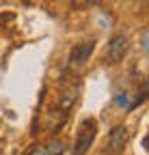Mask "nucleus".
I'll list each match as a JSON object with an SVG mask.
<instances>
[{
  "label": "nucleus",
  "mask_w": 149,
  "mask_h": 155,
  "mask_svg": "<svg viewBox=\"0 0 149 155\" xmlns=\"http://www.w3.org/2000/svg\"><path fill=\"white\" fill-rule=\"evenodd\" d=\"M97 136V121L95 119H84L80 123V129H78V136H76V142H73V149L71 153L73 155H86L93 147V140Z\"/></svg>",
  "instance_id": "nucleus-1"
},
{
  "label": "nucleus",
  "mask_w": 149,
  "mask_h": 155,
  "mask_svg": "<svg viewBox=\"0 0 149 155\" xmlns=\"http://www.w3.org/2000/svg\"><path fill=\"white\" fill-rule=\"evenodd\" d=\"M127 50H130V39L125 35H115L106 45V63H110V65L121 63L127 54Z\"/></svg>",
  "instance_id": "nucleus-2"
},
{
  "label": "nucleus",
  "mask_w": 149,
  "mask_h": 155,
  "mask_svg": "<svg viewBox=\"0 0 149 155\" xmlns=\"http://www.w3.org/2000/svg\"><path fill=\"white\" fill-rule=\"evenodd\" d=\"M127 142H130V129H127V125H117V127H113V129H110V134H108V153H110V155L123 153L125 147H127Z\"/></svg>",
  "instance_id": "nucleus-3"
},
{
  "label": "nucleus",
  "mask_w": 149,
  "mask_h": 155,
  "mask_svg": "<svg viewBox=\"0 0 149 155\" xmlns=\"http://www.w3.org/2000/svg\"><path fill=\"white\" fill-rule=\"evenodd\" d=\"M80 91H82V84H80V82H73V84H69V86H65V88L61 91V97H59V108H61V112H63V114H67L73 106H76L78 97H80Z\"/></svg>",
  "instance_id": "nucleus-4"
},
{
  "label": "nucleus",
  "mask_w": 149,
  "mask_h": 155,
  "mask_svg": "<svg viewBox=\"0 0 149 155\" xmlns=\"http://www.w3.org/2000/svg\"><path fill=\"white\" fill-rule=\"evenodd\" d=\"M93 50H95V41H84V43H78L69 52V67H82L86 65V61L91 58Z\"/></svg>",
  "instance_id": "nucleus-5"
},
{
  "label": "nucleus",
  "mask_w": 149,
  "mask_h": 155,
  "mask_svg": "<svg viewBox=\"0 0 149 155\" xmlns=\"http://www.w3.org/2000/svg\"><path fill=\"white\" fill-rule=\"evenodd\" d=\"M65 140H61V138H56V140H52V142H48L46 144V153L48 155H63L65 153Z\"/></svg>",
  "instance_id": "nucleus-6"
},
{
  "label": "nucleus",
  "mask_w": 149,
  "mask_h": 155,
  "mask_svg": "<svg viewBox=\"0 0 149 155\" xmlns=\"http://www.w3.org/2000/svg\"><path fill=\"white\" fill-rule=\"evenodd\" d=\"M130 101H132V97H130L127 93H119V95L115 97V104H117L119 108H123V110L130 108Z\"/></svg>",
  "instance_id": "nucleus-7"
},
{
  "label": "nucleus",
  "mask_w": 149,
  "mask_h": 155,
  "mask_svg": "<svg viewBox=\"0 0 149 155\" xmlns=\"http://www.w3.org/2000/svg\"><path fill=\"white\" fill-rule=\"evenodd\" d=\"M141 50L143 52L149 50V28H143L141 30Z\"/></svg>",
  "instance_id": "nucleus-8"
},
{
  "label": "nucleus",
  "mask_w": 149,
  "mask_h": 155,
  "mask_svg": "<svg viewBox=\"0 0 149 155\" xmlns=\"http://www.w3.org/2000/svg\"><path fill=\"white\" fill-rule=\"evenodd\" d=\"M26 155H48V153H46V147H35V149H30Z\"/></svg>",
  "instance_id": "nucleus-9"
}]
</instances>
